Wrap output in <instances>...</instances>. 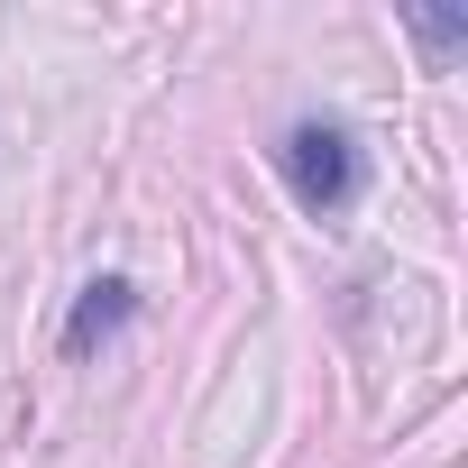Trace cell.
<instances>
[{
    "label": "cell",
    "mask_w": 468,
    "mask_h": 468,
    "mask_svg": "<svg viewBox=\"0 0 468 468\" xmlns=\"http://www.w3.org/2000/svg\"><path fill=\"white\" fill-rule=\"evenodd\" d=\"M285 184H294L303 211H340V202L358 193V147H349L331 120H303V129L285 138Z\"/></svg>",
    "instance_id": "1"
},
{
    "label": "cell",
    "mask_w": 468,
    "mask_h": 468,
    "mask_svg": "<svg viewBox=\"0 0 468 468\" xmlns=\"http://www.w3.org/2000/svg\"><path fill=\"white\" fill-rule=\"evenodd\" d=\"M129 313H138V285H120V276L83 285V303H74V322H65V358H92V349H101Z\"/></svg>",
    "instance_id": "2"
}]
</instances>
